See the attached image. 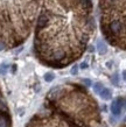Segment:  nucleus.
Masks as SVG:
<instances>
[{
	"label": "nucleus",
	"instance_id": "nucleus-4",
	"mask_svg": "<svg viewBox=\"0 0 126 127\" xmlns=\"http://www.w3.org/2000/svg\"><path fill=\"white\" fill-rule=\"evenodd\" d=\"M0 127H12V117L0 89Z\"/></svg>",
	"mask_w": 126,
	"mask_h": 127
},
{
	"label": "nucleus",
	"instance_id": "nucleus-14",
	"mask_svg": "<svg viewBox=\"0 0 126 127\" xmlns=\"http://www.w3.org/2000/svg\"><path fill=\"white\" fill-rule=\"evenodd\" d=\"M84 83H85V84H88V85H90V84H91V82H90V81H88V79H84Z\"/></svg>",
	"mask_w": 126,
	"mask_h": 127
},
{
	"label": "nucleus",
	"instance_id": "nucleus-11",
	"mask_svg": "<svg viewBox=\"0 0 126 127\" xmlns=\"http://www.w3.org/2000/svg\"><path fill=\"white\" fill-rule=\"evenodd\" d=\"M71 73H73V75H76L77 73V66L75 65V66H73V70H71Z\"/></svg>",
	"mask_w": 126,
	"mask_h": 127
},
{
	"label": "nucleus",
	"instance_id": "nucleus-15",
	"mask_svg": "<svg viewBox=\"0 0 126 127\" xmlns=\"http://www.w3.org/2000/svg\"><path fill=\"white\" fill-rule=\"evenodd\" d=\"M125 108H126V100H125Z\"/></svg>",
	"mask_w": 126,
	"mask_h": 127
},
{
	"label": "nucleus",
	"instance_id": "nucleus-16",
	"mask_svg": "<svg viewBox=\"0 0 126 127\" xmlns=\"http://www.w3.org/2000/svg\"><path fill=\"white\" fill-rule=\"evenodd\" d=\"M124 121H125V123H126V118H125V119H124Z\"/></svg>",
	"mask_w": 126,
	"mask_h": 127
},
{
	"label": "nucleus",
	"instance_id": "nucleus-1",
	"mask_svg": "<svg viewBox=\"0 0 126 127\" xmlns=\"http://www.w3.org/2000/svg\"><path fill=\"white\" fill-rule=\"evenodd\" d=\"M92 0H41L34 54L50 68H64L84 54L95 33Z\"/></svg>",
	"mask_w": 126,
	"mask_h": 127
},
{
	"label": "nucleus",
	"instance_id": "nucleus-10",
	"mask_svg": "<svg viewBox=\"0 0 126 127\" xmlns=\"http://www.w3.org/2000/svg\"><path fill=\"white\" fill-rule=\"evenodd\" d=\"M112 83H113L115 85H118L119 78H118V75H117V73H115V75H113V77H112Z\"/></svg>",
	"mask_w": 126,
	"mask_h": 127
},
{
	"label": "nucleus",
	"instance_id": "nucleus-2",
	"mask_svg": "<svg viewBox=\"0 0 126 127\" xmlns=\"http://www.w3.org/2000/svg\"><path fill=\"white\" fill-rule=\"evenodd\" d=\"M41 0H0V51L21 46L31 35Z\"/></svg>",
	"mask_w": 126,
	"mask_h": 127
},
{
	"label": "nucleus",
	"instance_id": "nucleus-13",
	"mask_svg": "<svg viewBox=\"0 0 126 127\" xmlns=\"http://www.w3.org/2000/svg\"><path fill=\"white\" fill-rule=\"evenodd\" d=\"M123 78H124V81L126 82V70H124V71H123Z\"/></svg>",
	"mask_w": 126,
	"mask_h": 127
},
{
	"label": "nucleus",
	"instance_id": "nucleus-3",
	"mask_svg": "<svg viewBox=\"0 0 126 127\" xmlns=\"http://www.w3.org/2000/svg\"><path fill=\"white\" fill-rule=\"evenodd\" d=\"M100 28L111 46L126 50V0H98Z\"/></svg>",
	"mask_w": 126,
	"mask_h": 127
},
{
	"label": "nucleus",
	"instance_id": "nucleus-9",
	"mask_svg": "<svg viewBox=\"0 0 126 127\" xmlns=\"http://www.w3.org/2000/svg\"><path fill=\"white\" fill-rule=\"evenodd\" d=\"M54 77H55V76H54L53 72H47L46 75H44V81L48 82V83H49V82H53Z\"/></svg>",
	"mask_w": 126,
	"mask_h": 127
},
{
	"label": "nucleus",
	"instance_id": "nucleus-5",
	"mask_svg": "<svg viewBox=\"0 0 126 127\" xmlns=\"http://www.w3.org/2000/svg\"><path fill=\"white\" fill-rule=\"evenodd\" d=\"M124 99L122 98H118V99H116L112 104H111V112H112V114L113 116H120V113H122V106L124 104Z\"/></svg>",
	"mask_w": 126,
	"mask_h": 127
},
{
	"label": "nucleus",
	"instance_id": "nucleus-8",
	"mask_svg": "<svg viewBox=\"0 0 126 127\" xmlns=\"http://www.w3.org/2000/svg\"><path fill=\"white\" fill-rule=\"evenodd\" d=\"M103 90H104V85L102 84V83H95V85H93V91H95V93L100 95Z\"/></svg>",
	"mask_w": 126,
	"mask_h": 127
},
{
	"label": "nucleus",
	"instance_id": "nucleus-7",
	"mask_svg": "<svg viewBox=\"0 0 126 127\" xmlns=\"http://www.w3.org/2000/svg\"><path fill=\"white\" fill-rule=\"evenodd\" d=\"M99 96L102 97L104 100H110L111 98H112V91H111L110 89L104 88V90L102 91V93H100Z\"/></svg>",
	"mask_w": 126,
	"mask_h": 127
},
{
	"label": "nucleus",
	"instance_id": "nucleus-6",
	"mask_svg": "<svg viewBox=\"0 0 126 127\" xmlns=\"http://www.w3.org/2000/svg\"><path fill=\"white\" fill-rule=\"evenodd\" d=\"M97 51L99 55H105L107 53V46L103 40H99L97 43Z\"/></svg>",
	"mask_w": 126,
	"mask_h": 127
},
{
	"label": "nucleus",
	"instance_id": "nucleus-12",
	"mask_svg": "<svg viewBox=\"0 0 126 127\" xmlns=\"http://www.w3.org/2000/svg\"><path fill=\"white\" fill-rule=\"evenodd\" d=\"M86 66H88L86 63H82V64H81V69H86Z\"/></svg>",
	"mask_w": 126,
	"mask_h": 127
}]
</instances>
